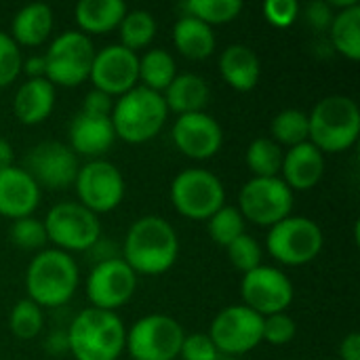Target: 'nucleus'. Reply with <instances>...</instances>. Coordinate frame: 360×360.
Listing matches in <instances>:
<instances>
[{"label": "nucleus", "mask_w": 360, "mask_h": 360, "mask_svg": "<svg viewBox=\"0 0 360 360\" xmlns=\"http://www.w3.org/2000/svg\"><path fill=\"white\" fill-rule=\"evenodd\" d=\"M8 236H11V243L23 251H38L49 243L46 232H44V224L40 219H36L34 215L23 217V219H15L11 224Z\"/></svg>", "instance_id": "obj_36"}, {"label": "nucleus", "mask_w": 360, "mask_h": 360, "mask_svg": "<svg viewBox=\"0 0 360 360\" xmlns=\"http://www.w3.org/2000/svg\"><path fill=\"white\" fill-rule=\"evenodd\" d=\"M74 188L78 202L95 215L118 209L127 192L120 169L105 158L86 160L80 165Z\"/></svg>", "instance_id": "obj_12"}, {"label": "nucleus", "mask_w": 360, "mask_h": 360, "mask_svg": "<svg viewBox=\"0 0 360 360\" xmlns=\"http://www.w3.org/2000/svg\"><path fill=\"white\" fill-rule=\"evenodd\" d=\"M175 76L177 63L169 51L150 49L143 53V57H139V82H143L141 86L162 95L167 86L175 80Z\"/></svg>", "instance_id": "obj_29"}, {"label": "nucleus", "mask_w": 360, "mask_h": 360, "mask_svg": "<svg viewBox=\"0 0 360 360\" xmlns=\"http://www.w3.org/2000/svg\"><path fill=\"white\" fill-rule=\"evenodd\" d=\"M270 139L276 141L278 146L295 148L300 143H306L310 137L308 114L297 108H287L278 112L270 122Z\"/></svg>", "instance_id": "obj_31"}, {"label": "nucleus", "mask_w": 360, "mask_h": 360, "mask_svg": "<svg viewBox=\"0 0 360 360\" xmlns=\"http://www.w3.org/2000/svg\"><path fill=\"white\" fill-rule=\"evenodd\" d=\"M179 257V236L160 215H143L131 224L122 259L137 276H160L169 272Z\"/></svg>", "instance_id": "obj_1"}, {"label": "nucleus", "mask_w": 360, "mask_h": 360, "mask_svg": "<svg viewBox=\"0 0 360 360\" xmlns=\"http://www.w3.org/2000/svg\"><path fill=\"white\" fill-rule=\"evenodd\" d=\"M118 36H120V42L124 49L137 53L141 49H146L154 36H156V19L150 11H143V8H133V11H127L120 25H118Z\"/></svg>", "instance_id": "obj_30"}, {"label": "nucleus", "mask_w": 360, "mask_h": 360, "mask_svg": "<svg viewBox=\"0 0 360 360\" xmlns=\"http://www.w3.org/2000/svg\"><path fill=\"white\" fill-rule=\"evenodd\" d=\"M264 319L247 306H228L211 323L209 338L221 356L240 359L262 344Z\"/></svg>", "instance_id": "obj_14"}, {"label": "nucleus", "mask_w": 360, "mask_h": 360, "mask_svg": "<svg viewBox=\"0 0 360 360\" xmlns=\"http://www.w3.org/2000/svg\"><path fill=\"white\" fill-rule=\"evenodd\" d=\"M264 17L270 25L285 30L293 25L300 17V2L297 0H268L262 6Z\"/></svg>", "instance_id": "obj_41"}, {"label": "nucleus", "mask_w": 360, "mask_h": 360, "mask_svg": "<svg viewBox=\"0 0 360 360\" xmlns=\"http://www.w3.org/2000/svg\"><path fill=\"white\" fill-rule=\"evenodd\" d=\"M116 141V133L110 116H95L78 112L68 129V146L76 156L89 160L101 158Z\"/></svg>", "instance_id": "obj_19"}, {"label": "nucleus", "mask_w": 360, "mask_h": 360, "mask_svg": "<svg viewBox=\"0 0 360 360\" xmlns=\"http://www.w3.org/2000/svg\"><path fill=\"white\" fill-rule=\"evenodd\" d=\"M42 224L46 240L70 255L91 251L101 236L99 217L80 202H57L49 209Z\"/></svg>", "instance_id": "obj_8"}, {"label": "nucleus", "mask_w": 360, "mask_h": 360, "mask_svg": "<svg viewBox=\"0 0 360 360\" xmlns=\"http://www.w3.org/2000/svg\"><path fill=\"white\" fill-rule=\"evenodd\" d=\"M23 68V53L11 34L0 30V89L13 84Z\"/></svg>", "instance_id": "obj_38"}, {"label": "nucleus", "mask_w": 360, "mask_h": 360, "mask_svg": "<svg viewBox=\"0 0 360 360\" xmlns=\"http://www.w3.org/2000/svg\"><path fill=\"white\" fill-rule=\"evenodd\" d=\"M325 175V154L310 141L289 148L283 156L281 179L291 192H306L319 186Z\"/></svg>", "instance_id": "obj_21"}, {"label": "nucleus", "mask_w": 360, "mask_h": 360, "mask_svg": "<svg viewBox=\"0 0 360 360\" xmlns=\"http://www.w3.org/2000/svg\"><path fill=\"white\" fill-rule=\"evenodd\" d=\"M80 283L78 264L70 253L44 249L32 257L25 270L27 300L38 308H59L68 304Z\"/></svg>", "instance_id": "obj_3"}, {"label": "nucleus", "mask_w": 360, "mask_h": 360, "mask_svg": "<svg viewBox=\"0 0 360 360\" xmlns=\"http://www.w3.org/2000/svg\"><path fill=\"white\" fill-rule=\"evenodd\" d=\"M89 80L112 99L120 97L139 84V55L122 44H108L95 51Z\"/></svg>", "instance_id": "obj_17"}, {"label": "nucleus", "mask_w": 360, "mask_h": 360, "mask_svg": "<svg viewBox=\"0 0 360 360\" xmlns=\"http://www.w3.org/2000/svg\"><path fill=\"white\" fill-rule=\"evenodd\" d=\"M283 148L270 137H257L249 143L245 160L253 177H278L283 167Z\"/></svg>", "instance_id": "obj_32"}, {"label": "nucleus", "mask_w": 360, "mask_h": 360, "mask_svg": "<svg viewBox=\"0 0 360 360\" xmlns=\"http://www.w3.org/2000/svg\"><path fill=\"white\" fill-rule=\"evenodd\" d=\"M80 162L78 156L70 150L68 143L61 141H42L36 143L27 156L23 171L36 181V186L42 190H65L74 186V179L78 175Z\"/></svg>", "instance_id": "obj_16"}, {"label": "nucleus", "mask_w": 360, "mask_h": 360, "mask_svg": "<svg viewBox=\"0 0 360 360\" xmlns=\"http://www.w3.org/2000/svg\"><path fill=\"white\" fill-rule=\"evenodd\" d=\"M46 350L51 354H68V335L65 331H57V333H51L49 340H46Z\"/></svg>", "instance_id": "obj_46"}, {"label": "nucleus", "mask_w": 360, "mask_h": 360, "mask_svg": "<svg viewBox=\"0 0 360 360\" xmlns=\"http://www.w3.org/2000/svg\"><path fill=\"white\" fill-rule=\"evenodd\" d=\"M329 38L333 49L350 61L360 59V4L346 6L333 13L329 25Z\"/></svg>", "instance_id": "obj_28"}, {"label": "nucleus", "mask_w": 360, "mask_h": 360, "mask_svg": "<svg viewBox=\"0 0 360 360\" xmlns=\"http://www.w3.org/2000/svg\"><path fill=\"white\" fill-rule=\"evenodd\" d=\"M55 86L46 78H27L13 97L15 118L25 127L44 122L55 108Z\"/></svg>", "instance_id": "obj_23"}, {"label": "nucleus", "mask_w": 360, "mask_h": 360, "mask_svg": "<svg viewBox=\"0 0 360 360\" xmlns=\"http://www.w3.org/2000/svg\"><path fill=\"white\" fill-rule=\"evenodd\" d=\"M42 327H44V314H42V308H38L34 302H30L25 297L13 306V310L8 314V329L17 340H21V342L36 340L40 335Z\"/></svg>", "instance_id": "obj_35"}, {"label": "nucleus", "mask_w": 360, "mask_h": 360, "mask_svg": "<svg viewBox=\"0 0 360 360\" xmlns=\"http://www.w3.org/2000/svg\"><path fill=\"white\" fill-rule=\"evenodd\" d=\"M306 17H308V23L314 30H329L331 19H333L331 4H327V2H312L306 8Z\"/></svg>", "instance_id": "obj_43"}, {"label": "nucleus", "mask_w": 360, "mask_h": 360, "mask_svg": "<svg viewBox=\"0 0 360 360\" xmlns=\"http://www.w3.org/2000/svg\"><path fill=\"white\" fill-rule=\"evenodd\" d=\"M340 360H360V333L352 331L340 344Z\"/></svg>", "instance_id": "obj_44"}, {"label": "nucleus", "mask_w": 360, "mask_h": 360, "mask_svg": "<svg viewBox=\"0 0 360 360\" xmlns=\"http://www.w3.org/2000/svg\"><path fill=\"white\" fill-rule=\"evenodd\" d=\"M44 55H34V57H27L23 59V68L21 72H25L27 78H44Z\"/></svg>", "instance_id": "obj_45"}, {"label": "nucleus", "mask_w": 360, "mask_h": 360, "mask_svg": "<svg viewBox=\"0 0 360 360\" xmlns=\"http://www.w3.org/2000/svg\"><path fill=\"white\" fill-rule=\"evenodd\" d=\"M325 245L323 230L316 221L289 215L268 230L266 249L283 266H306L314 262Z\"/></svg>", "instance_id": "obj_9"}, {"label": "nucleus", "mask_w": 360, "mask_h": 360, "mask_svg": "<svg viewBox=\"0 0 360 360\" xmlns=\"http://www.w3.org/2000/svg\"><path fill=\"white\" fill-rule=\"evenodd\" d=\"M238 211L245 221L272 228L293 215V192L281 177H251L238 192Z\"/></svg>", "instance_id": "obj_11"}, {"label": "nucleus", "mask_w": 360, "mask_h": 360, "mask_svg": "<svg viewBox=\"0 0 360 360\" xmlns=\"http://www.w3.org/2000/svg\"><path fill=\"white\" fill-rule=\"evenodd\" d=\"M42 190L23 171V167H8L0 171V215L6 219H23L34 215L40 205Z\"/></svg>", "instance_id": "obj_20"}, {"label": "nucleus", "mask_w": 360, "mask_h": 360, "mask_svg": "<svg viewBox=\"0 0 360 360\" xmlns=\"http://www.w3.org/2000/svg\"><path fill=\"white\" fill-rule=\"evenodd\" d=\"M129 360H131V359H129Z\"/></svg>", "instance_id": "obj_49"}, {"label": "nucleus", "mask_w": 360, "mask_h": 360, "mask_svg": "<svg viewBox=\"0 0 360 360\" xmlns=\"http://www.w3.org/2000/svg\"><path fill=\"white\" fill-rule=\"evenodd\" d=\"M15 165V152H13V146L11 141H6L4 137H0V171L2 169H8Z\"/></svg>", "instance_id": "obj_47"}, {"label": "nucleus", "mask_w": 360, "mask_h": 360, "mask_svg": "<svg viewBox=\"0 0 360 360\" xmlns=\"http://www.w3.org/2000/svg\"><path fill=\"white\" fill-rule=\"evenodd\" d=\"M221 354L207 333H190L184 338L177 360H219Z\"/></svg>", "instance_id": "obj_40"}, {"label": "nucleus", "mask_w": 360, "mask_h": 360, "mask_svg": "<svg viewBox=\"0 0 360 360\" xmlns=\"http://www.w3.org/2000/svg\"><path fill=\"white\" fill-rule=\"evenodd\" d=\"M169 110L162 95L137 84L114 101L110 120L116 139L137 146L154 139L162 131Z\"/></svg>", "instance_id": "obj_5"}, {"label": "nucleus", "mask_w": 360, "mask_h": 360, "mask_svg": "<svg viewBox=\"0 0 360 360\" xmlns=\"http://www.w3.org/2000/svg\"><path fill=\"white\" fill-rule=\"evenodd\" d=\"M173 209L194 221H207L217 209L226 205V188L221 179L207 169H186L171 181Z\"/></svg>", "instance_id": "obj_7"}, {"label": "nucleus", "mask_w": 360, "mask_h": 360, "mask_svg": "<svg viewBox=\"0 0 360 360\" xmlns=\"http://www.w3.org/2000/svg\"><path fill=\"white\" fill-rule=\"evenodd\" d=\"M95 57V44L78 30L61 32L44 53V78L57 89L80 86L89 80Z\"/></svg>", "instance_id": "obj_6"}, {"label": "nucleus", "mask_w": 360, "mask_h": 360, "mask_svg": "<svg viewBox=\"0 0 360 360\" xmlns=\"http://www.w3.org/2000/svg\"><path fill=\"white\" fill-rule=\"evenodd\" d=\"M240 297L243 306L266 319L272 314L287 312L293 304L295 289L291 278L283 270H276L272 266H259L243 274Z\"/></svg>", "instance_id": "obj_15"}, {"label": "nucleus", "mask_w": 360, "mask_h": 360, "mask_svg": "<svg viewBox=\"0 0 360 360\" xmlns=\"http://www.w3.org/2000/svg\"><path fill=\"white\" fill-rule=\"evenodd\" d=\"M65 335L68 354L76 360H118L127 342V329L120 316L91 306L72 319Z\"/></svg>", "instance_id": "obj_2"}, {"label": "nucleus", "mask_w": 360, "mask_h": 360, "mask_svg": "<svg viewBox=\"0 0 360 360\" xmlns=\"http://www.w3.org/2000/svg\"><path fill=\"white\" fill-rule=\"evenodd\" d=\"M171 137L175 148L192 160L213 158L224 143L221 124L207 112L177 116L171 129Z\"/></svg>", "instance_id": "obj_18"}, {"label": "nucleus", "mask_w": 360, "mask_h": 360, "mask_svg": "<svg viewBox=\"0 0 360 360\" xmlns=\"http://www.w3.org/2000/svg\"><path fill=\"white\" fill-rule=\"evenodd\" d=\"M55 17L49 4H27L19 8L11 23V38L21 46L34 49L44 44L53 34Z\"/></svg>", "instance_id": "obj_24"}, {"label": "nucleus", "mask_w": 360, "mask_h": 360, "mask_svg": "<svg viewBox=\"0 0 360 360\" xmlns=\"http://www.w3.org/2000/svg\"><path fill=\"white\" fill-rule=\"evenodd\" d=\"M295 333H297V325L287 312L266 316L262 323V342L270 346H287L293 342Z\"/></svg>", "instance_id": "obj_39"}, {"label": "nucleus", "mask_w": 360, "mask_h": 360, "mask_svg": "<svg viewBox=\"0 0 360 360\" xmlns=\"http://www.w3.org/2000/svg\"><path fill=\"white\" fill-rule=\"evenodd\" d=\"M84 289L91 308L116 312L135 295L137 274L124 264L122 257H105L91 268Z\"/></svg>", "instance_id": "obj_13"}, {"label": "nucleus", "mask_w": 360, "mask_h": 360, "mask_svg": "<svg viewBox=\"0 0 360 360\" xmlns=\"http://www.w3.org/2000/svg\"><path fill=\"white\" fill-rule=\"evenodd\" d=\"M209 84L198 74H177L175 80L167 86L162 93V99L167 103L169 112H175L177 116L205 112V105L209 103Z\"/></svg>", "instance_id": "obj_26"}, {"label": "nucleus", "mask_w": 360, "mask_h": 360, "mask_svg": "<svg viewBox=\"0 0 360 360\" xmlns=\"http://www.w3.org/2000/svg\"><path fill=\"white\" fill-rule=\"evenodd\" d=\"M173 44L184 57L192 61H202L215 53L217 40L211 25L184 15L173 25Z\"/></svg>", "instance_id": "obj_27"}, {"label": "nucleus", "mask_w": 360, "mask_h": 360, "mask_svg": "<svg viewBox=\"0 0 360 360\" xmlns=\"http://www.w3.org/2000/svg\"><path fill=\"white\" fill-rule=\"evenodd\" d=\"M127 4L122 0H80L74 8V19L78 25V32L84 36H101L112 30H118Z\"/></svg>", "instance_id": "obj_25"}, {"label": "nucleus", "mask_w": 360, "mask_h": 360, "mask_svg": "<svg viewBox=\"0 0 360 360\" xmlns=\"http://www.w3.org/2000/svg\"><path fill=\"white\" fill-rule=\"evenodd\" d=\"M219 74L228 86L238 93H249L257 86L262 76V61L257 53L243 44L234 42L226 46L219 55Z\"/></svg>", "instance_id": "obj_22"}, {"label": "nucleus", "mask_w": 360, "mask_h": 360, "mask_svg": "<svg viewBox=\"0 0 360 360\" xmlns=\"http://www.w3.org/2000/svg\"><path fill=\"white\" fill-rule=\"evenodd\" d=\"M184 327L169 314H146L127 329L124 350L131 360H177L184 344Z\"/></svg>", "instance_id": "obj_10"}, {"label": "nucleus", "mask_w": 360, "mask_h": 360, "mask_svg": "<svg viewBox=\"0 0 360 360\" xmlns=\"http://www.w3.org/2000/svg\"><path fill=\"white\" fill-rule=\"evenodd\" d=\"M228 251V259L230 264L240 272V274H247L255 268L262 266V257H264V251L259 247V243L249 236V234H243L238 236L230 247H226Z\"/></svg>", "instance_id": "obj_37"}, {"label": "nucleus", "mask_w": 360, "mask_h": 360, "mask_svg": "<svg viewBox=\"0 0 360 360\" xmlns=\"http://www.w3.org/2000/svg\"><path fill=\"white\" fill-rule=\"evenodd\" d=\"M310 137L323 154L350 150L360 135V110L348 95H327L308 114Z\"/></svg>", "instance_id": "obj_4"}, {"label": "nucleus", "mask_w": 360, "mask_h": 360, "mask_svg": "<svg viewBox=\"0 0 360 360\" xmlns=\"http://www.w3.org/2000/svg\"><path fill=\"white\" fill-rule=\"evenodd\" d=\"M245 217L240 215L238 207L232 205H224L221 209H217L209 219H207V230L209 236L215 245L219 247H230L238 236L245 234Z\"/></svg>", "instance_id": "obj_34"}, {"label": "nucleus", "mask_w": 360, "mask_h": 360, "mask_svg": "<svg viewBox=\"0 0 360 360\" xmlns=\"http://www.w3.org/2000/svg\"><path fill=\"white\" fill-rule=\"evenodd\" d=\"M112 108H114V99L97 89H91L84 99H82V110L80 112H86V114H95V116H110L112 114Z\"/></svg>", "instance_id": "obj_42"}, {"label": "nucleus", "mask_w": 360, "mask_h": 360, "mask_svg": "<svg viewBox=\"0 0 360 360\" xmlns=\"http://www.w3.org/2000/svg\"><path fill=\"white\" fill-rule=\"evenodd\" d=\"M219 360H243V359H232V356H221Z\"/></svg>", "instance_id": "obj_48"}, {"label": "nucleus", "mask_w": 360, "mask_h": 360, "mask_svg": "<svg viewBox=\"0 0 360 360\" xmlns=\"http://www.w3.org/2000/svg\"><path fill=\"white\" fill-rule=\"evenodd\" d=\"M184 11L186 15L213 27L234 21L243 11V2L240 0H188L184 2Z\"/></svg>", "instance_id": "obj_33"}]
</instances>
